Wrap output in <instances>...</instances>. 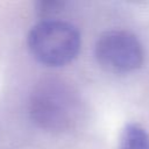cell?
Here are the masks:
<instances>
[{
  "mask_svg": "<svg viewBox=\"0 0 149 149\" xmlns=\"http://www.w3.org/2000/svg\"><path fill=\"white\" fill-rule=\"evenodd\" d=\"M78 29L62 20H42L27 35V47L33 57L43 65L59 68L71 63L80 51Z\"/></svg>",
  "mask_w": 149,
  "mask_h": 149,
  "instance_id": "obj_2",
  "label": "cell"
},
{
  "mask_svg": "<svg viewBox=\"0 0 149 149\" xmlns=\"http://www.w3.org/2000/svg\"><path fill=\"white\" fill-rule=\"evenodd\" d=\"M29 114L34 122L49 132L72 129L81 115V100L63 79L40 80L29 97Z\"/></svg>",
  "mask_w": 149,
  "mask_h": 149,
  "instance_id": "obj_1",
  "label": "cell"
},
{
  "mask_svg": "<svg viewBox=\"0 0 149 149\" xmlns=\"http://www.w3.org/2000/svg\"><path fill=\"white\" fill-rule=\"evenodd\" d=\"M98 64L112 73H129L140 69L144 61V50L136 35L123 29L102 33L94 45Z\"/></svg>",
  "mask_w": 149,
  "mask_h": 149,
  "instance_id": "obj_3",
  "label": "cell"
},
{
  "mask_svg": "<svg viewBox=\"0 0 149 149\" xmlns=\"http://www.w3.org/2000/svg\"><path fill=\"white\" fill-rule=\"evenodd\" d=\"M119 149H149V133L137 123H127L120 134Z\"/></svg>",
  "mask_w": 149,
  "mask_h": 149,
  "instance_id": "obj_4",
  "label": "cell"
},
{
  "mask_svg": "<svg viewBox=\"0 0 149 149\" xmlns=\"http://www.w3.org/2000/svg\"><path fill=\"white\" fill-rule=\"evenodd\" d=\"M68 6L66 1L59 0H43V1H35L34 9L38 17L42 20H52L59 13H62Z\"/></svg>",
  "mask_w": 149,
  "mask_h": 149,
  "instance_id": "obj_5",
  "label": "cell"
}]
</instances>
